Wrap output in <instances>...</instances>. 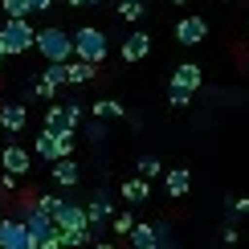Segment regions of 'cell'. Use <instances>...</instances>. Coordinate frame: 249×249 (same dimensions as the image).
<instances>
[{"label": "cell", "mask_w": 249, "mask_h": 249, "mask_svg": "<svg viewBox=\"0 0 249 249\" xmlns=\"http://www.w3.org/2000/svg\"><path fill=\"white\" fill-rule=\"evenodd\" d=\"M37 53L45 57V66H66V61H74V33H66L61 25L37 29Z\"/></svg>", "instance_id": "6da1fadb"}, {"label": "cell", "mask_w": 249, "mask_h": 249, "mask_svg": "<svg viewBox=\"0 0 249 249\" xmlns=\"http://www.w3.org/2000/svg\"><path fill=\"white\" fill-rule=\"evenodd\" d=\"M110 53V37L102 33V29L94 25H82L78 33H74V57L78 61H90V66H102Z\"/></svg>", "instance_id": "7a4b0ae2"}, {"label": "cell", "mask_w": 249, "mask_h": 249, "mask_svg": "<svg viewBox=\"0 0 249 249\" xmlns=\"http://www.w3.org/2000/svg\"><path fill=\"white\" fill-rule=\"evenodd\" d=\"M0 49H4L8 57H20V53H29V49H37L33 20H4V25H0Z\"/></svg>", "instance_id": "3957f363"}, {"label": "cell", "mask_w": 249, "mask_h": 249, "mask_svg": "<svg viewBox=\"0 0 249 249\" xmlns=\"http://www.w3.org/2000/svg\"><path fill=\"white\" fill-rule=\"evenodd\" d=\"M78 127H82V102H53L41 123V131L49 135H74Z\"/></svg>", "instance_id": "277c9868"}, {"label": "cell", "mask_w": 249, "mask_h": 249, "mask_svg": "<svg viewBox=\"0 0 249 249\" xmlns=\"http://www.w3.org/2000/svg\"><path fill=\"white\" fill-rule=\"evenodd\" d=\"M86 221H90V233L102 241V233H107V225L115 221V200H110V188H94L86 204Z\"/></svg>", "instance_id": "5b68a950"}, {"label": "cell", "mask_w": 249, "mask_h": 249, "mask_svg": "<svg viewBox=\"0 0 249 249\" xmlns=\"http://www.w3.org/2000/svg\"><path fill=\"white\" fill-rule=\"evenodd\" d=\"M0 245L4 249H41L33 241V233H29L17 216H0Z\"/></svg>", "instance_id": "8992f818"}, {"label": "cell", "mask_w": 249, "mask_h": 249, "mask_svg": "<svg viewBox=\"0 0 249 249\" xmlns=\"http://www.w3.org/2000/svg\"><path fill=\"white\" fill-rule=\"evenodd\" d=\"M53 221H57V229H61V233H86V229H90V221H86V204L70 200V196L61 200V209H57Z\"/></svg>", "instance_id": "52a82bcc"}, {"label": "cell", "mask_w": 249, "mask_h": 249, "mask_svg": "<svg viewBox=\"0 0 249 249\" xmlns=\"http://www.w3.org/2000/svg\"><path fill=\"white\" fill-rule=\"evenodd\" d=\"M0 168H4L8 176H17V180H20V176L33 172V155L20 147V143H8V147L0 151Z\"/></svg>", "instance_id": "ba28073f"}, {"label": "cell", "mask_w": 249, "mask_h": 249, "mask_svg": "<svg viewBox=\"0 0 249 249\" xmlns=\"http://www.w3.org/2000/svg\"><path fill=\"white\" fill-rule=\"evenodd\" d=\"M119 53H123V61H127V66L143 61V57L151 53V33H147V29H131V33L123 37V49H119Z\"/></svg>", "instance_id": "9c48e42d"}, {"label": "cell", "mask_w": 249, "mask_h": 249, "mask_svg": "<svg viewBox=\"0 0 249 249\" xmlns=\"http://www.w3.org/2000/svg\"><path fill=\"white\" fill-rule=\"evenodd\" d=\"M204 37H209V20L204 17H180L176 20V41L180 45H200Z\"/></svg>", "instance_id": "30bf717a"}, {"label": "cell", "mask_w": 249, "mask_h": 249, "mask_svg": "<svg viewBox=\"0 0 249 249\" xmlns=\"http://www.w3.org/2000/svg\"><path fill=\"white\" fill-rule=\"evenodd\" d=\"M0 127L8 135H20L29 127V107L25 102H4V107H0Z\"/></svg>", "instance_id": "8fae6325"}, {"label": "cell", "mask_w": 249, "mask_h": 249, "mask_svg": "<svg viewBox=\"0 0 249 249\" xmlns=\"http://www.w3.org/2000/svg\"><path fill=\"white\" fill-rule=\"evenodd\" d=\"M172 86H180V90H188V94H196V90L204 86L200 66H196V61H180V66L172 70Z\"/></svg>", "instance_id": "7c38bea8"}, {"label": "cell", "mask_w": 249, "mask_h": 249, "mask_svg": "<svg viewBox=\"0 0 249 249\" xmlns=\"http://www.w3.org/2000/svg\"><path fill=\"white\" fill-rule=\"evenodd\" d=\"M119 196L127 204H147L151 200V180H143V176H127V180L119 184Z\"/></svg>", "instance_id": "4fadbf2b"}, {"label": "cell", "mask_w": 249, "mask_h": 249, "mask_svg": "<svg viewBox=\"0 0 249 249\" xmlns=\"http://www.w3.org/2000/svg\"><path fill=\"white\" fill-rule=\"evenodd\" d=\"M163 192H168L172 200H184V196L192 192V172L188 168H168V176H163Z\"/></svg>", "instance_id": "5bb4252c"}, {"label": "cell", "mask_w": 249, "mask_h": 249, "mask_svg": "<svg viewBox=\"0 0 249 249\" xmlns=\"http://www.w3.org/2000/svg\"><path fill=\"white\" fill-rule=\"evenodd\" d=\"M98 78V66H90V61H70V66H66V82H70V86H86V82H94Z\"/></svg>", "instance_id": "9a60e30c"}, {"label": "cell", "mask_w": 249, "mask_h": 249, "mask_svg": "<svg viewBox=\"0 0 249 249\" xmlns=\"http://www.w3.org/2000/svg\"><path fill=\"white\" fill-rule=\"evenodd\" d=\"M131 249H160V233H155L151 221H139L131 233Z\"/></svg>", "instance_id": "2e32d148"}, {"label": "cell", "mask_w": 249, "mask_h": 249, "mask_svg": "<svg viewBox=\"0 0 249 249\" xmlns=\"http://www.w3.org/2000/svg\"><path fill=\"white\" fill-rule=\"evenodd\" d=\"M78 180H82V168H78L74 160L53 163V184H61V188H78Z\"/></svg>", "instance_id": "e0dca14e"}, {"label": "cell", "mask_w": 249, "mask_h": 249, "mask_svg": "<svg viewBox=\"0 0 249 249\" xmlns=\"http://www.w3.org/2000/svg\"><path fill=\"white\" fill-rule=\"evenodd\" d=\"M90 115H94V119H127V107H123L119 98H94Z\"/></svg>", "instance_id": "ac0fdd59"}, {"label": "cell", "mask_w": 249, "mask_h": 249, "mask_svg": "<svg viewBox=\"0 0 249 249\" xmlns=\"http://www.w3.org/2000/svg\"><path fill=\"white\" fill-rule=\"evenodd\" d=\"M135 176H143V180H155V176H168V168H163L155 155H139V160H135Z\"/></svg>", "instance_id": "d6986e66"}, {"label": "cell", "mask_w": 249, "mask_h": 249, "mask_svg": "<svg viewBox=\"0 0 249 249\" xmlns=\"http://www.w3.org/2000/svg\"><path fill=\"white\" fill-rule=\"evenodd\" d=\"M0 8H4V20H29V13H33L29 0H0Z\"/></svg>", "instance_id": "ffe728a7"}, {"label": "cell", "mask_w": 249, "mask_h": 249, "mask_svg": "<svg viewBox=\"0 0 249 249\" xmlns=\"http://www.w3.org/2000/svg\"><path fill=\"white\" fill-rule=\"evenodd\" d=\"M115 13L127 20V25H135V20H143V13H147V4H139V0H119Z\"/></svg>", "instance_id": "44dd1931"}, {"label": "cell", "mask_w": 249, "mask_h": 249, "mask_svg": "<svg viewBox=\"0 0 249 249\" xmlns=\"http://www.w3.org/2000/svg\"><path fill=\"white\" fill-rule=\"evenodd\" d=\"M135 225H139V221H135V213L127 209V213H115V221H110V229H115V233L123 237V241H131V233H135Z\"/></svg>", "instance_id": "7402d4cb"}, {"label": "cell", "mask_w": 249, "mask_h": 249, "mask_svg": "<svg viewBox=\"0 0 249 249\" xmlns=\"http://www.w3.org/2000/svg\"><path fill=\"white\" fill-rule=\"evenodd\" d=\"M33 200H37V209H41V213L57 216V209H61V200H66V196H57V192H37Z\"/></svg>", "instance_id": "603a6c76"}, {"label": "cell", "mask_w": 249, "mask_h": 249, "mask_svg": "<svg viewBox=\"0 0 249 249\" xmlns=\"http://www.w3.org/2000/svg\"><path fill=\"white\" fill-rule=\"evenodd\" d=\"M168 102H172L176 110H184V107H192V94H188V90H180V86H172V82H168Z\"/></svg>", "instance_id": "cb8c5ba5"}, {"label": "cell", "mask_w": 249, "mask_h": 249, "mask_svg": "<svg viewBox=\"0 0 249 249\" xmlns=\"http://www.w3.org/2000/svg\"><path fill=\"white\" fill-rule=\"evenodd\" d=\"M86 135H90V143H102V139H107V127H102V119H90Z\"/></svg>", "instance_id": "d4e9b609"}, {"label": "cell", "mask_w": 249, "mask_h": 249, "mask_svg": "<svg viewBox=\"0 0 249 249\" xmlns=\"http://www.w3.org/2000/svg\"><path fill=\"white\" fill-rule=\"evenodd\" d=\"M229 213H233V216H249V200H245V196L229 200Z\"/></svg>", "instance_id": "484cf974"}, {"label": "cell", "mask_w": 249, "mask_h": 249, "mask_svg": "<svg viewBox=\"0 0 249 249\" xmlns=\"http://www.w3.org/2000/svg\"><path fill=\"white\" fill-rule=\"evenodd\" d=\"M221 241H225V245H237V241H241V233H237V225H225V229H221Z\"/></svg>", "instance_id": "4316f807"}, {"label": "cell", "mask_w": 249, "mask_h": 249, "mask_svg": "<svg viewBox=\"0 0 249 249\" xmlns=\"http://www.w3.org/2000/svg\"><path fill=\"white\" fill-rule=\"evenodd\" d=\"M0 192H17V176H8V172H0Z\"/></svg>", "instance_id": "83f0119b"}, {"label": "cell", "mask_w": 249, "mask_h": 249, "mask_svg": "<svg viewBox=\"0 0 249 249\" xmlns=\"http://www.w3.org/2000/svg\"><path fill=\"white\" fill-rule=\"evenodd\" d=\"M29 4H33V13H49V8H53L57 0H29Z\"/></svg>", "instance_id": "f1b7e54d"}, {"label": "cell", "mask_w": 249, "mask_h": 249, "mask_svg": "<svg viewBox=\"0 0 249 249\" xmlns=\"http://www.w3.org/2000/svg\"><path fill=\"white\" fill-rule=\"evenodd\" d=\"M66 4H70V8H98L102 0H66Z\"/></svg>", "instance_id": "f546056e"}, {"label": "cell", "mask_w": 249, "mask_h": 249, "mask_svg": "<svg viewBox=\"0 0 249 249\" xmlns=\"http://www.w3.org/2000/svg\"><path fill=\"white\" fill-rule=\"evenodd\" d=\"M94 249H115V245H110V241H94Z\"/></svg>", "instance_id": "4dcf8cb0"}, {"label": "cell", "mask_w": 249, "mask_h": 249, "mask_svg": "<svg viewBox=\"0 0 249 249\" xmlns=\"http://www.w3.org/2000/svg\"><path fill=\"white\" fill-rule=\"evenodd\" d=\"M168 4H188V0H168Z\"/></svg>", "instance_id": "1f68e13d"}, {"label": "cell", "mask_w": 249, "mask_h": 249, "mask_svg": "<svg viewBox=\"0 0 249 249\" xmlns=\"http://www.w3.org/2000/svg\"><path fill=\"white\" fill-rule=\"evenodd\" d=\"M139 4H147V0H139Z\"/></svg>", "instance_id": "d6a6232c"}, {"label": "cell", "mask_w": 249, "mask_h": 249, "mask_svg": "<svg viewBox=\"0 0 249 249\" xmlns=\"http://www.w3.org/2000/svg\"><path fill=\"white\" fill-rule=\"evenodd\" d=\"M0 107H4V102H0Z\"/></svg>", "instance_id": "836d02e7"}, {"label": "cell", "mask_w": 249, "mask_h": 249, "mask_svg": "<svg viewBox=\"0 0 249 249\" xmlns=\"http://www.w3.org/2000/svg\"><path fill=\"white\" fill-rule=\"evenodd\" d=\"M0 249H4V245H0Z\"/></svg>", "instance_id": "e575fe53"}]
</instances>
